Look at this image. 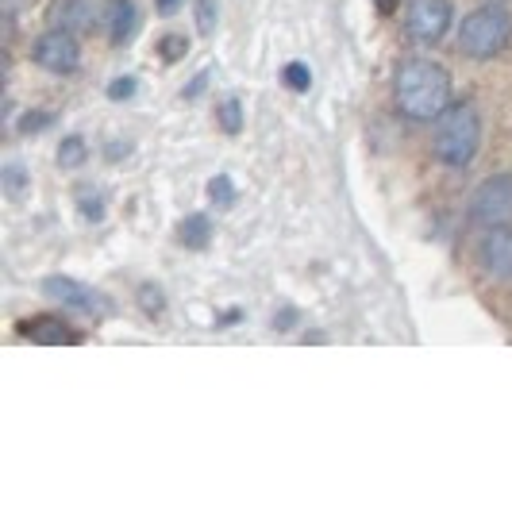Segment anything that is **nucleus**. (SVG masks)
I'll list each match as a JSON object with an SVG mask.
<instances>
[{
	"label": "nucleus",
	"mask_w": 512,
	"mask_h": 512,
	"mask_svg": "<svg viewBox=\"0 0 512 512\" xmlns=\"http://www.w3.org/2000/svg\"><path fill=\"white\" fill-rule=\"evenodd\" d=\"M282 81L285 89H293V93H308L312 89V70H308L305 62H289L282 70Z\"/></svg>",
	"instance_id": "obj_16"
},
{
	"label": "nucleus",
	"mask_w": 512,
	"mask_h": 512,
	"mask_svg": "<svg viewBox=\"0 0 512 512\" xmlns=\"http://www.w3.org/2000/svg\"><path fill=\"white\" fill-rule=\"evenodd\" d=\"M397 108L409 120H439L443 108L451 104V74L432 58H409L397 66L393 77Z\"/></svg>",
	"instance_id": "obj_1"
},
{
	"label": "nucleus",
	"mask_w": 512,
	"mask_h": 512,
	"mask_svg": "<svg viewBox=\"0 0 512 512\" xmlns=\"http://www.w3.org/2000/svg\"><path fill=\"white\" fill-rule=\"evenodd\" d=\"M81 216H85V220H101V216H104L101 197H93V201L85 197V201H81Z\"/></svg>",
	"instance_id": "obj_23"
},
{
	"label": "nucleus",
	"mask_w": 512,
	"mask_h": 512,
	"mask_svg": "<svg viewBox=\"0 0 512 512\" xmlns=\"http://www.w3.org/2000/svg\"><path fill=\"white\" fill-rule=\"evenodd\" d=\"M154 4H158V12H162V16H174L181 0H154Z\"/></svg>",
	"instance_id": "obj_25"
},
{
	"label": "nucleus",
	"mask_w": 512,
	"mask_h": 512,
	"mask_svg": "<svg viewBox=\"0 0 512 512\" xmlns=\"http://www.w3.org/2000/svg\"><path fill=\"white\" fill-rule=\"evenodd\" d=\"M20 335L24 339H31V343H43V347H70V343H81V335L62 320V316H31V320H24L20 324Z\"/></svg>",
	"instance_id": "obj_10"
},
{
	"label": "nucleus",
	"mask_w": 512,
	"mask_h": 512,
	"mask_svg": "<svg viewBox=\"0 0 512 512\" xmlns=\"http://www.w3.org/2000/svg\"><path fill=\"white\" fill-rule=\"evenodd\" d=\"M47 124H51V112H47V108H35V112H27L24 120H20V131L31 135V131H43Z\"/></svg>",
	"instance_id": "obj_22"
},
{
	"label": "nucleus",
	"mask_w": 512,
	"mask_h": 512,
	"mask_svg": "<svg viewBox=\"0 0 512 512\" xmlns=\"http://www.w3.org/2000/svg\"><path fill=\"white\" fill-rule=\"evenodd\" d=\"M455 20L451 0H409L405 8V31L416 43H439Z\"/></svg>",
	"instance_id": "obj_6"
},
{
	"label": "nucleus",
	"mask_w": 512,
	"mask_h": 512,
	"mask_svg": "<svg viewBox=\"0 0 512 512\" xmlns=\"http://www.w3.org/2000/svg\"><path fill=\"white\" fill-rule=\"evenodd\" d=\"M208 197H212V205H220V208L235 205V185H231L228 174H216V178L208 181Z\"/></svg>",
	"instance_id": "obj_17"
},
{
	"label": "nucleus",
	"mask_w": 512,
	"mask_h": 512,
	"mask_svg": "<svg viewBox=\"0 0 512 512\" xmlns=\"http://www.w3.org/2000/svg\"><path fill=\"white\" fill-rule=\"evenodd\" d=\"M31 58L39 70L47 74H74L81 66V47H77V35L66 27H51L43 31L35 43H31Z\"/></svg>",
	"instance_id": "obj_5"
},
{
	"label": "nucleus",
	"mask_w": 512,
	"mask_h": 512,
	"mask_svg": "<svg viewBox=\"0 0 512 512\" xmlns=\"http://www.w3.org/2000/svg\"><path fill=\"white\" fill-rule=\"evenodd\" d=\"M178 239H181V247L201 251V247H208V239H212V220H208V216H201V212L185 216V220L178 224Z\"/></svg>",
	"instance_id": "obj_12"
},
{
	"label": "nucleus",
	"mask_w": 512,
	"mask_h": 512,
	"mask_svg": "<svg viewBox=\"0 0 512 512\" xmlns=\"http://www.w3.org/2000/svg\"><path fill=\"white\" fill-rule=\"evenodd\" d=\"M85 158H89V147H85V139H81V135H66V139L58 143V166H62V170H77V166H85Z\"/></svg>",
	"instance_id": "obj_13"
},
{
	"label": "nucleus",
	"mask_w": 512,
	"mask_h": 512,
	"mask_svg": "<svg viewBox=\"0 0 512 512\" xmlns=\"http://www.w3.org/2000/svg\"><path fill=\"white\" fill-rule=\"evenodd\" d=\"M197 27H201V35L216 31V0H197Z\"/></svg>",
	"instance_id": "obj_20"
},
{
	"label": "nucleus",
	"mask_w": 512,
	"mask_h": 512,
	"mask_svg": "<svg viewBox=\"0 0 512 512\" xmlns=\"http://www.w3.org/2000/svg\"><path fill=\"white\" fill-rule=\"evenodd\" d=\"M112 16V0H54L47 20L51 27H66V31H97L108 27Z\"/></svg>",
	"instance_id": "obj_7"
},
{
	"label": "nucleus",
	"mask_w": 512,
	"mask_h": 512,
	"mask_svg": "<svg viewBox=\"0 0 512 512\" xmlns=\"http://www.w3.org/2000/svg\"><path fill=\"white\" fill-rule=\"evenodd\" d=\"M0 181H4V193H8L12 201H20V197L27 193V185H31V174H27L20 162H8L4 174H0Z\"/></svg>",
	"instance_id": "obj_14"
},
{
	"label": "nucleus",
	"mask_w": 512,
	"mask_h": 512,
	"mask_svg": "<svg viewBox=\"0 0 512 512\" xmlns=\"http://www.w3.org/2000/svg\"><path fill=\"white\" fill-rule=\"evenodd\" d=\"M205 85H208V70H201V74L193 77V85L185 89V101H193V97H201V93H205Z\"/></svg>",
	"instance_id": "obj_24"
},
{
	"label": "nucleus",
	"mask_w": 512,
	"mask_h": 512,
	"mask_svg": "<svg viewBox=\"0 0 512 512\" xmlns=\"http://www.w3.org/2000/svg\"><path fill=\"white\" fill-rule=\"evenodd\" d=\"M158 51H162L166 62H178L181 54L189 51V43H185V35H162V39H158Z\"/></svg>",
	"instance_id": "obj_18"
},
{
	"label": "nucleus",
	"mask_w": 512,
	"mask_h": 512,
	"mask_svg": "<svg viewBox=\"0 0 512 512\" xmlns=\"http://www.w3.org/2000/svg\"><path fill=\"white\" fill-rule=\"evenodd\" d=\"M131 147L128 143H124V147H120V139H116V147H108V158H120V154H128Z\"/></svg>",
	"instance_id": "obj_26"
},
{
	"label": "nucleus",
	"mask_w": 512,
	"mask_h": 512,
	"mask_svg": "<svg viewBox=\"0 0 512 512\" xmlns=\"http://www.w3.org/2000/svg\"><path fill=\"white\" fill-rule=\"evenodd\" d=\"M135 27H139L135 4H131V0H112V16H108V35H112V43L124 47L131 35H135Z\"/></svg>",
	"instance_id": "obj_11"
},
{
	"label": "nucleus",
	"mask_w": 512,
	"mask_h": 512,
	"mask_svg": "<svg viewBox=\"0 0 512 512\" xmlns=\"http://www.w3.org/2000/svg\"><path fill=\"white\" fill-rule=\"evenodd\" d=\"M43 293L58 301L62 308H74L81 316H108V297H104L101 289H93V285L85 282H74V278H47L43 282Z\"/></svg>",
	"instance_id": "obj_8"
},
{
	"label": "nucleus",
	"mask_w": 512,
	"mask_h": 512,
	"mask_svg": "<svg viewBox=\"0 0 512 512\" xmlns=\"http://www.w3.org/2000/svg\"><path fill=\"white\" fill-rule=\"evenodd\" d=\"M478 262L493 278H512V228H489L478 243Z\"/></svg>",
	"instance_id": "obj_9"
},
{
	"label": "nucleus",
	"mask_w": 512,
	"mask_h": 512,
	"mask_svg": "<svg viewBox=\"0 0 512 512\" xmlns=\"http://www.w3.org/2000/svg\"><path fill=\"white\" fill-rule=\"evenodd\" d=\"M135 97V77L124 74V77H116L112 85H108V101H131Z\"/></svg>",
	"instance_id": "obj_21"
},
{
	"label": "nucleus",
	"mask_w": 512,
	"mask_h": 512,
	"mask_svg": "<svg viewBox=\"0 0 512 512\" xmlns=\"http://www.w3.org/2000/svg\"><path fill=\"white\" fill-rule=\"evenodd\" d=\"M470 220L482 228H501L512 220V174L486 178L470 197Z\"/></svg>",
	"instance_id": "obj_4"
},
{
	"label": "nucleus",
	"mask_w": 512,
	"mask_h": 512,
	"mask_svg": "<svg viewBox=\"0 0 512 512\" xmlns=\"http://www.w3.org/2000/svg\"><path fill=\"white\" fill-rule=\"evenodd\" d=\"M216 120H220V128L228 131V135H239L243 131V104H239V97H228V101L220 104Z\"/></svg>",
	"instance_id": "obj_15"
},
{
	"label": "nucleus",
	"mask_w": 512,
	"mask_h": 512,
	"mask_svg": "<svg viewBox=\"0 0 512 512\" xmlns=\"http://www.w3.org/2000/svg\"><path fill=\"white\" fill-rule=\"evenodd\" d=\"M482 147V120L474 104H447L443 116L436 120V135H432V154L443 166H470L474 154Z\"/></svg>",
	"instance_id": "obj_2"
},
{
	"label": "nucleus",
	"mask_w": 512,
	"mask_h": 512,
	"mask_svg": "<svg viewBox=\"0 0 512 512\" xmlns=\"http://www.w3.org/2000/svg\"><path fill=\"white\" fill-rule=\"evenodd\" d=\"M139 305H143V312H147V316H158V312L166 308V301H162V289H158V285H143V289H139Z\"/></svg>",
	"instance_id": "obj_19"
},
{
	"label": "nucleus",
	"mask_w": 512,
	"mask_h": 512,
	"mask_svg": "<svg viewBox=\"0 0 512 512\" xmlns=\"http://www.w3.org/2000/svg\"><path fill=\"white\" fill-rule=\"evenodd\" d=\"M512 39V12L505 4H482L474 8L459 27V51L466 58L486 62L493 54H501Z\"/></svg>",
	"instance_id": "obj_3"
}]
</instances>
